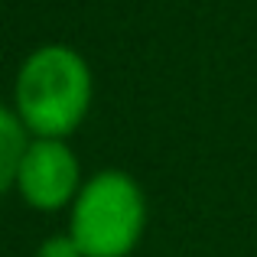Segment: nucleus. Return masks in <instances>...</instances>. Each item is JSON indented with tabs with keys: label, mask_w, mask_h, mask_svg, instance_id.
I'll use <instances>...</instances> for the list:
<instances>
[{
	"label": "nucleus",
	"mask_w": 257,
	"mask_h": 257,
	"mask_svg": "<svg viewBox=\"0 0 257 257\" xmlns=\"http://www.w3.org/2000/svg\"><path fill=\"white\" fill-rule=\"evenodd\" d=\"M91 98V65L65 43L36 46L13 78V111L30 137L69 140L85 124Z\"/></svg>",
	"instance_id": "obj_1"
},
{
	"label": "nucleus",
	"mask_w": 257,
	"mask_h": 257,
	"mask_svg": "<svg viewBox=\"0 0 257 257\" xmlns=\"http://www.w3.org/2000/svg\"><path fill=\"white\" fill-rule=\"evenodd\" d=\"M72 241L85 257H127L147 231V195L124 170H101L69 205Z\"/></svg>",
	"instance_id": "obj_2"
},
{
	"label": "nucleus",
	"mask_w": 257,
	"mask_h": 257,
	"mask_svg": "<svg viewBox=\"0 0 257 257\" xmlns=\"http://www.w3.org/2000/svg\"><path fill=\"white\" fill-rule=\"evenodd\" d=\"M82 182V163L69 140L30 137L13 189L36 212H62L75 202Z\"/></svg>",
	"instance_id": "obj_3"
},
{
	"label": "nucleus",
	"mask_w": 257,
	"mask_h": 257,
	"mask_svg": "<svg viewBox=\"0 0 257 257\" xmlns=\"http://www.w3.org/2000/svg\"><path fill=\"white\" fill-rule=\"evenodd\" d=\"M26 147H30V134L20 124L17 111L0 104V195L10 192L13 182H17V170Z\"/></svg>",
	"instance_id": "obj_4"
},
{
	"label": "nucleus",
	"mask_w": 257,
	"mask_h": 257,
	"mask_svg": "<svg viewBox=\"0 0 257 257\" xmlns=\"http://www.w3.org/2000/svg\"><path fill=\"white\" fill-rule=\"evenodd\" d=\"M36 257H85V254L78 251V244L72 241L69 231H59V234H49L36 247Z\"/></svg>",
	"instance_id": "obj_5"
}]
</instances>
